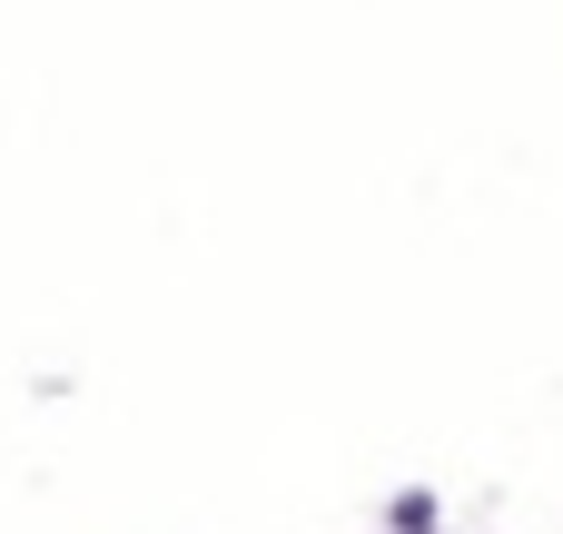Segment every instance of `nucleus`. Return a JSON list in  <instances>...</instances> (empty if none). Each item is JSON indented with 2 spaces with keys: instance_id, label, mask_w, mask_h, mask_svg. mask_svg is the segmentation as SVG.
<instances>
[{
  "instance_id": "obj_1",
  "label": "nucleus",
  "mask_w": 563,
  "mask_h": 534,
  "mask_svg": "<svg viewBox=\"0 0 563 534\" xmlns=\"http://www.w3.org/2000/svg\"><path fill=\"white\" fill-rule=\"evenodd\" d=\"M386 525H396V534H435V495H426V486H406V495L386 505Z\"/></svg>"
}]
</instances>
